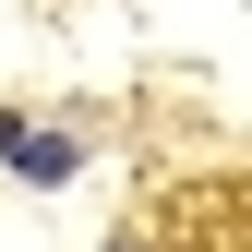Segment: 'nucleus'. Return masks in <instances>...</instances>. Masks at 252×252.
I'll use <instances>...</instances> for the list:
<instances>
[{
    "mask_svg": "<svg viewBox=\"0 0 252 252\" xmlns=\"http://www.w3.org/2000/svg\"><path fill=\"white\" fill-rule=\"evenodd\" d=\"M12 168L36 180V192H60V180L84 168V144H72V132H12Z\"/></svg>",
    "mask_w": 252,
    "mask_h": 252,
    "instance_id": "f257e3e1",
    "label": "nucleus"
},
{
    "mask_svg": "<svg viewBox=\"0 0 252 252\" xmlns=\"http://www.w3.org/2000/svg\"><path fill=\"white\" fill-rule=\"evenodd\" d=\"M12 132H24V120H12V108H0V156H12Z\"/></svg>",
    "mask_w": 252,
    "mask_h": 252,
    "instance_id": "f03ea898",
    "label": "nucleus"
}]
</instances>
